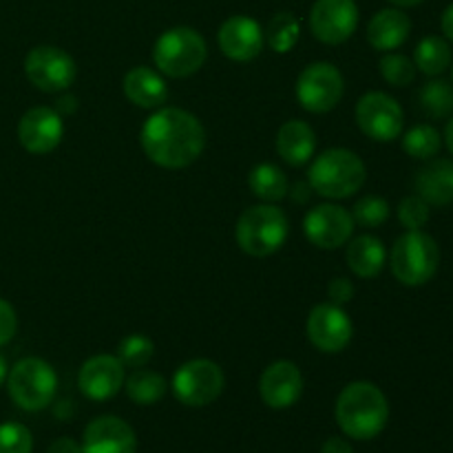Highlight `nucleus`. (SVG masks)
I'll return each instance as SVG.
<instances>
[{
    "label": "nucleus",
    "mask_w": 453,
    "mask_h": 453,
    "mask_svg": "<svg viewBox=\"0 0 453 453\" xmlns=\"http://www.w3.org/2000/svg\"><path fill=\"white\" fill-rule=\"evenodd\" d=\"M65 135V122L56 109L35 106L29 109L18 122V140L22 149L31 155H47L58 149Z\"/></svg>",
    "instance_id": "nucleus-15"
},
{
    "label": "nucleus",
    "mask_w": 453,
    "mask_h": 453,
    "mask_svg": "<svg viewBox=\"0 0 453 453\" xmlns=\"http://www.w3.org/2000/svg\"><path fill=\"white\" fill-rule=\"evenodd\" d=\"M264 35L273 51L288 53L295 49L296 42H299L301 25L290 12H279L274 13L273 20L268 22V29H265Z\"/></svg>",
    "instance_id": "nucleus-29"
},
{
    "label": "nucleus",
    "mask_w": 453,
    "mask_h": 453,
    "mask_svg": "<svg viewBox=\"0 0 453 453\" xmlns=\"http://www.w3.org/2000/svg\"><path fill=\"white\" fill-rule=\"evenodd\" d=\"M12 401L25 411H40L51 405L58 392L56 370L42 358H22L7 374Z\"/></svg>",
    "instance_id": "nucleus-7"
},
{
    "label": "nucleus",
    "mask_w": 453,
    "mask_h": 453,
    "mask_svg": "<svg viewBox=\"0 0 453 453\" xmlns=\"http://www.w3.org/2000/svg\"><path fill=\"white\" fill-rule=\"evenodd\" d=\"M327 296H330V303L343 308V305L348 303V301H352L354 296L352 281L345 277H336L334 281H330V286H327Z\"/></svg>",
    "instance_id": "nucleus-37"
},
{
    "label": "nucleus",
    "mask_w": 453,
    "mask_h": 453,
    "mask_svg": "<svg viewBox=\"0 0 453 453\" xmlns=\"http://www.w3.org/2000/svg\"><path fill=\"white\" fill-rule=\"evenodd\" d=\"M221 53L234 62H250L264 51L265 35L259 22L250 16H230L217 34Z\"/></svg>",
    "instance_id": "nucleus-16"
},
{
    "label": "nucleus",
    "mask_w": 453,
    "mask_h": 453,
    "mask_svg": "<svg viewBox=\"0 0 453 453\" xmlns=\"http://www.w3.org/2000/svg\"><path fill=\"white\" fill-rule=\"evenodd\" d=\"M146 157L162 168H186L206 149L203 124L193 113L177 106H159L149 115L140 133Z\"/></svg>",
    "instance_id": "nucleus-1"
},
{
    "label": "nucleus",
    "mask_w": 453,
    "mask_h": 453,
    "mask_svg": "<svg viewBox=\"0 0 453 453\" xmlns=\"http://www.w3.org/2000/svg\"><path fill=\"white\" fill-rule=\"evenodd\" d=\"M47 453H82V445H78L73 438H58L51 442Z\"/></svg>",
    "instance_id": "nucleus-38"
},
{
    "label": "nucleus",
    "mask_w": 453,
    "mask_h": 453,
    "mask_svg": "<svg viewBox=\"0 0 453 453\" xmlns=\"http://www.w3.org/2000/svg\"><path fill=\"white\" fill-rule=\"evenodd\" d=\"M358 128L374 142H394L401 137L405 113L392 96L370 91L357 102Z\"/></svg>",
    "instance_id": "nucleus-11"
},
{
    "label": "nucleus",
    "mask_w": 453,
    "mask_h": 453,
    "mask_svg": "<svg viewBox=\"0 0 453 453\" xmlns=\"http://www.w3.org/2000/svg\"><path fill=\"white\" fill-rule=\"evenodd\" d=\"M34 438L31 432L20 423L0 425V453H31Z\"/></svg>",
    "instance_id": "nucleus-34"
},
{
    "label": "nucleus",
    "mask_w": 453,
    "mask_h": 453,
    "mask_svg": "<svg viewBox=\"0 0 453 453\" xmlns=\"http://www.w3.org/2000/svg\"><path fill=\"white\" fill-rule=\"evenodd\" d=\"M7 374H9V367H7V361H4V357L0 354V385L7 380Z\"/></svg>",
    "instance_id": "nucleus-45"
},
{
    "label": "nucleus",
    "mask_w": 453,
    "mask_h": 453,
    "mask_svg": "<svg viewBox=\"0 0 453 453\" xmlns=\"http://www.w3.org/2000/svg\"><path fill=\"white\" fill-rule=\"evenodd\" d=\"M441 25H442V34H445V38L449 40V42H453V3L445 9V13H442Z\"/></svg>",
    "instance_id": "nucleus-41"
},
{
    "label": "nucleus",
    "mask_w": 453,
    "mask_h": 453,
    "mask_svg": "<svg viewBox=\"0 0 453 453\" xmlns=\"http://www.w3.org/2000/svg\"><path fill=\"white\" fill-rule=\"evenodd\" d=\"M25 73L27 80L40 91L60 93L73 84L78 69H75L73 58L65 49L42 44V47H34L27 53Z\"/></svg>",
    "instance_id": "nucleus-10"
},
{
    "label": "nucleus",
    "mask_w": 453,
    "mask_h": 453,
    "mask_svg": "<svg viewBox=\"0 0 453 453\" xmlns=\"http://www.w3.org/2000/svg\"><path fill=\"white\" fill-rule=\"evenodd\" d=\"M442 146L441 133L429 124H418L403 135V149L414 159H434Z\"/></svg>",
    "instance_id": "nucleus-30"
},
{
    "label": "nucleus",
    "mask_w": 453,
    "mask_h": 453,
    "mask_svg": "<svg viewBox=\"0 0 453 453\" xmlns=\"http://www.w3.org/2000/svg\"><path fill=\"white\" fill-rule=\"evenodd\" d=\"M398 221L407 230H423V226L429 221V203L420 195H410L398 203Z\"/></svg>",
    "instance_id": "nucleus-35"
},
{
    "label": "nucleus",
    "mask_w": 453,
    "mask_h": 453,
    "mask_svg": "<svg viewBox=\"0 0 453 453\" xmlns=\"http://www.w3.org/2000/svg\"><path fill=\"white\" fill-rule=\"evenodd\" d=\"M153 354L155 343L144 334H128L118 345V358L124 367H133V370H140L146 363H150Z\"/></svg>",
    "instance_id": "nucleus-31"
},
{
    "label": "nucleus",
    "mask_w": 453,
    "mask_h": 453,
    "mask_svg": "<svg viewBox=\"0 0 453 453\" xmlns=\"http://www.w3.org/2000/svg\"><path fill=\"white\" fill-rule=\"evenodd\" d=\"M416 195L429 206H449L453 203V162L451 159H432L416 173Z\"/></svg>",
    "instance_id": "nucleus-22"
},
{
    "label": "nucleus",
    "mask_w": 453,
    "mask_h": 453,
    "mask_svg": "<svg viewBox=\"0 0 453 453\" xmlns=\"http://www.w3.org/2000/svg\"><path fill=\"white\" fill-rule=\"evenodd\" d=\"M392 273L403 286L418 288L434 279L441 265V248L432 234L423 230H407L396 239L389 255Z\"/></svg>",
    "instance_id": "nucleus-5"
},
{
    "label": "nucleus",
    "mask_w": 453,
    "mask_h": 453,
    "mask_svg": "<svg viewBox=\"0 0 453 453\" xmlns=\"http://www.w3.org/2000/svg\"><path fill=\"white\" fill-rule=\"evenodd\" d=\"M365 164L354 150L327 149L319 155L308 171V184L326 199H345L365 184Z\"/></svg>",
    "instance_id": "nucleus-3"
},
{
    "label": "nucleus",
    "mask_w": 453,
    "mask_h": 453,
    "mask_svg": "<svg viewBox=\"0 0 453 453\" xmlns=\"http://www.w3.org/2000/svg\"><path fill=\"white\" fill-rule=\"evenodd\" d=\"M418 104L429 118H449L453 113V87L447 80H432L418 91Z\"/></svg>",
    "instance_id": "nucleus-28"
},
{
    "label": "nucleus",
    "mask_w": 453,
    "mask_h": 453,
    "mask_svg": "<svg viewBox=\"0 0 453 453\" xmlns=\"http://www.w3.org/2000/svg\"><path fill=\"white\" fill-rule=\"evenodd\" d=\"M445 144H447V149H449V153L453 155V118L447 122V127H445Z\"/></svg>",
    "instance_id": "nucleus-43"
},
{
    "label": "nucleus",
    "mask_w": 453,
    "mask_h": 453,
    "mask_svg": "<svg viewBox=\"0 0 453 453\" xmlns=\"http://www.w3.org/2000/svg\"><path fill=\"white\" fill-rule=\"evenodd\" d=\"M248 186H250V190L261 199V202L268 203L279 202V199L286 197L288 190H290L281 168L268 162L257 164V166L252 168L250 175H248Z\"/></svg>",
    "instance_id": "nucleus-26"
},
{
    "label": "nucleus",
    "mask_w": 453,
    "mask_h": 453,
    "mask_svg": "<svg viewBox=\"0 0 453 453\" xmlns=\"http://www.w3.org/2000/svg\"><path fill=\"white\" fill-rule=\"evenodd\" d=\"M451 78H453V66H451Z\"/></svg>",
    "instance_id": "nucleus-46"
},
{
    "label": "nucleus",
    "mask_w": 453,
    "mask_h": 453,
    "mask_svg": "<svg viewBox=\"0 0 453 453\" xmlns=\"http://www.w3.org/2000/svg\"><path fill=\"white\" fill-rule=\"evenodd\" d=\"M82 453H137L135 432L118 416H100L84 429Z\"/></svg>",
    "instance_id": "nucleus-19"
},
{
    "label": "nucleus",
    "mask_w": 453,
    "mask_h": 453,
    "mask_svg": "<svg viewBox=\"0 0 453 453\" xmlns=\"http://www.w3.org/2000/svg\"><path fill=\"white\" fill-rule=\"evenodd\" d=\"M379 71L385 82H389L392 87H410L416 80L414 60H410L403 53H385L379 62Z\"/></svg>",
    "instance_id": "nucleus-32"
},
{
    "label": "nucleus",
    "mask_w": 453,
    "mask_h": 453,
    "mask_svg": "<svg viewBox=\"0 0 453 453\" xmlns=\"http://www.w3.org/2000/svg\"><path fill=\"white\" fill-rule=\"evenodd\" d=\"M392 4H396L398 9H405V7H418V4H423L425 0H389Z\"/></svg>",
    "instance_id": "nucleus-44"
},
{
    "label": "nucleus",
    "mask_w": 453,
    "mask_h": 453,
    "mask_svg": "<svg viewBox=\"0 0 453 453\" xmlns=\"http://www.w3.org/2000/svg\"><path fill=\"white\" fill-rule=\"evenodd\" d=\"M75 109H78V100H75V96H69V93H66V96H62L56 104V111L60 118L62 115L75 113Z\"/></svg>",
    "instance_id": "nucleus-40"
},
{
    "label": "nucleus",
    "mask_w": 453,
    "mask_h": 453,
    "mask_svg": "<svg viewBox=\"0 0 453 453\" xmlns=\"http://www.w3.org/2000/svg\"><path fill=\"white\" fill-rule=\"evenodd\" d=\"M128 398L137 405H155L166 394V380L162 374L150 370H135L128 379H124Z\"/></svg>",
    "instance_id": "nucleus-27"
},
{
    "label": "nucleus",
    "mask_w": 453,
    "mask_h": 453,
    "mask_svg": "<svg viewBox=\"0 0 453 453\" xmlns=\"http://www.w3.org/2000/svg\"><path fill=\"white\" fill-rule=\"evenodd\" d=\"M290 224L286 212L274 203H257L239 215L234 237L239 248L250 257H270L286 243Z\"/></svg>",
    "instance_id": "nucleus-4"
},
{
    "label": "nucleus",
    "mask_w": 453,
    "mask_h": 453,
    "mask_svg": "<svg viewBox=\"0 0 453 453\" xmlns=\"http://www.w3.org/2000/svg\"><path fill=\"white\" fill-rule=\"evenodd\" d=\"M354 224L365 226V228H379L380 224H385L389 217V203L388 199L379 197V195H367V197L358 199L354 203Z\"/></svg>",
    "instance_id": "nucleus-33"
},
{
    "label": "nucleus",
    "mask_w": 453,
    "mask_h": 453,
    "mask_svg": "<svg viewBox=\"0 0 453 453\" xmlns=\"http://www.w3.org/2000/svg\"><path fill=\"white\" fill-rule=\"evenodd\" d=\"M345 261L348 268L361 279H376L385 268L388 252H385L383 242L374 234H361V237L348 242L345 250Z\"/></svg>",
    "instance_id": "nucleus-24"
},
{
    "label": "nucleus",
    "mask_w": 453,
    "mask_h": 453,
    "mask_svg": "<svg viewBox=\"0 0 453 453\" xmlns=\"http://www.w3.org/2000/svg\"><path fill=\"white\" fill-rule=\"evenodd\" d=\"M308 339L319 352L339 354L349 345L354 334L352 319L345 314L341 305L319 303L308 317Z\"/></svg>",
    "instance_id": "nucleus-13"
},
{
    "label": "nucleus",
    "mask_w": 453,
    "mask_h": 453,
    "mask_svg": "<svg viewBox=\"0 0 453 453\" xmlns=\"http://www.w3.org/2000/svg\"><path fill=\"white\" fill-rule=\"evenodd\" d=\"M206 58V40L193 27H173L164 31L153 47L155 66L168 78H188L197 73Z\"/></svg>",
    "instance_id": "nucleus-6"
},
{
    "label": "nucleus",
    "mask_w": 453,
    "mask_h": 453,
    "mask_svg": "<svg viewBox=\"0 0 453 453\" xmlns=\"http://www.w3.org/2000/svg\"><path fill=\"white\" fill-rule=\"evenodd\" d=\"M321 453H354L352 447H349V442L345 441V438H327L326 442H323L321 447Z\"/></svg>",
    "instance_id": "nucleus-39"
},
{
    "label": "nucleus",
    "mask_w": 453,
    "mask_h": 453,
    "mask_svg": "<svg viewBox=\"0 0 453 453\" xmlns=\"http://www.w3.org/2000/svg\"><path fill=\"white\" fill-rule=\"evenodd\" d=\"M261 401L273 410H288L303 394V374L292 361H274L259 379Z\"/></svg>",
    "instance_id": "nucleus-18"
},
{
    "label": "nucleus",
    "mask_w": 453,
    "mask_h": 453,
    "mask_svg": "<svg viewBox=\"0 0 453 453\" xmlns=\"http://www.w3.org/2000/svg\"><path fill=\"white\" fill-rule=\"evenodd\" d=\"M124 96L140 109H159L168 100V87L162 73L150 66H133L124 75Z\"/></svg>",
    "instance_id": "nucleus-21"
},
{
    "label": "nucleus",
    "mask_w": 453,
    "mask_h": 453,
    "mask_svg": "<svg viewBox=\"0 0 453 453\" xmlns=\"http://www.w3.org/2000/svg\"><path fill=\"white\" fill-rule=\"evenodd\" d=\"M389 405L385 394L367 380L349 383L336 401V423L354 441H372L385 429Z\"/></svg>",
    "instance_id": "nucleus-2"
},
{
    "label": "nucleus",
    "mask_w": 453,
    "mask_h": 453,
    "mask_svg": "<svg viewBox=\"0 0 453 453\" xmlns=\"http://www.w3.org/2000/svg\"><path fill=\"white\" fill-rule=\"evenodd\" d=\"M303 233L317 248L336 250L352 239L354 217L339 203H321L305 215Z\"/></svg>",
    "instance_id": "nucleus-14"
},
{
    "label": "nucleus",
    "mask_w": 453,
    "mask_h": 453,
    "mask_svg": "<svg viewBox=\"0 0 453 453\" xmlns=\"http://www.w3.org/2000/svg\"><path fill=\"white\" fill-rule=\"evenodd\" d=\"M317 150L314 128L303 119H288L277 133V153L290 166H303Z\"/></svg>",
    "instance_id": "nucleus-23"
},
{
    "label": "nucleus",
    "mask_w": 453,
    "mask_h": 453,
    "mask_svg": "<svg viewBox=\"0 0 453 453\" xmlns=\"http://www.w3.org/2000/svg\"><path fill=\"white\" fill-rule=\"evenodd\" d=\"M414 65L420 73L436 78L451 66V47L441 35H427L414 49Z\"/></svg>",
    "instance_id": "nucleus-25"
},
{
    "label": "nucleus",
    "mask_w": 453,
    "mask_h": 453,
    "mask_svg": "<svg viewBox=\"0 0 453 453\" xmlns=\"http://www.w3.org/2000/svg\"><path fill=\"white\" fill-rule=\"evenodd\" d=\"M224 370L208 358H193L180 365L173 376V394L186 407H206L221 396Z\"/></svg>",
    "instance_id": "nucleus-8"
},
{
    "label": "nucleus",
    "mask_w": 453,
    "mask_h": 453,
    "mask_svg": "<svg viewBox=\"0 0 453 453\" xmlns=\"http://www.w3.org/2000/svg\"><path fill=\"white\" fill-rule=\"evenodd\" d=\"M78 388L91 401H109L124 388L122 361L111 354H97L88 358L78 372Z\"/></svg>",
    "instance_id": "nucleus-17"
},
{
    "label": "nucleus",
    "mask_w": 453,
    "mask_h": 453,
    "mask_svg": "<svg viewBox=\"0 0 453 453\" xmlns=\"http://www.w3.org/2000/svg\"><path fill=\"white\" fill-rule=\"evenodd\" d=\"M296 100L310 113H327L343 97V75L332 62H312L296 80Z\"/></svg>",
    "instance_id": "nucleus-9"
},
{
    "label": "nucleus",
    "mask_w": 453,
    "mask_h": 453,
    "mask_svg": "<svg viewBox=\"0 0 453 453\" xmlns=\"http://www.w3.org/2000/svg\"><path fill=\"white\" fill-rule=\"evenodd\" d=\"M310 31L323 44H343L358 27L354 0H317L310 9Z\"/></svg>",
    "instance_id": "nucleus-12"
},
{
    "label": "nucleus",
    "mask_w": 453,
    "mask_h": 453,
    "mask_svg": "<svg viewBox=\"0 0 453 453\" xmlns=\"http://www.w3.org/2000/svg\"><path fill=\"white\" fill-rule=\"evenodd\" d=\"M310 193H312L310 184H305V181H299V184L292 188V199H295V202H299V203H305V202H308Z\"/></svg>",
    "instance_id": "nucleus-42"
},
{
    "label": "nucleus",
    "mask_w": 453,
    "mask_h": 453,
    "mask_svg": "<svg viewBox=\"0 0 453 453\" xmlns=\"http://www.w3.org/2000/svg\"><path fill=\"white\" fill-rule=\"evenodd\" d=\"M411 34V20L403 9L389 7L380 9L372 16L370 25H367V42L376 49V51H394Z\"/></svg>",
    "instance_id": "nucleus-20"
},
{
    "label": "nucleus",
    "mask_w": 453,
    "mask_h": 453,
    "mask_svg": "<svg viewBox=\"0 0 453 453\" xmlns=\"http://www.w3.org/2000/svg\"><path fill=\"white\" fill-rule=\"evenodd\" d=\"M18 330V317H16V310L9 301L0 299V348L7 345L9 341L16 336Z\"/></svg>",
    "instance_id": "nucleus-36"
}]
</instances>
